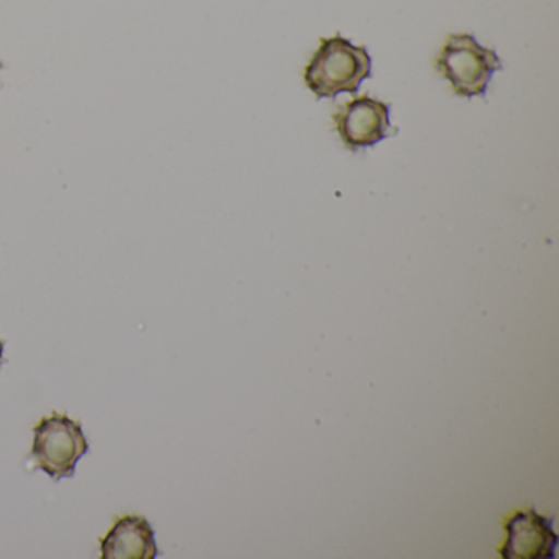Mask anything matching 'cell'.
I'll return each mask as SVG.
<instances>
[{"mask_svg": "<svg viewBox=\"0 0 559 559\" xmlns=\"http://www.w3.org/2000/svg\"><path fill=\"white\" fill-rule=\"evenodd\" d=\"M372 76V60L365 47L336 34L322 38L304 71L307 90L320 99H336L340 94H356L362 81Z\"/></svg>", "mask_w": 559, "mask_h": 559, "instance_id": "1", "label": "cell"}, {"mask_svg": "<svg viewBox=\"0 0 559 559\" xmlns=\"http://www.w3.org/2000/svg\"><path fill=\"white\" fill-rule=\"evenodd\" d=\"M438 74L450 83L457 97H484L490 80L502 71L496 51L477 44L474 35H450L435 61Z\"/></svg>", "mask_w": 559, "mask_h": 559, "instance_id": "2", "label": "cell"}, {"mask_svg": "<svg viewBox=\"0 0 559 559\" xmlns=\"http://www.w3.org/2000/svg\"><path fill=\"white\" fill-rule=\"evenodd\" d=\"M90 451L83 427L63 414L41 418L34 428L32 457L53 479L74 476L81 457Z\"/></svg>", "mask_w": 559, "mask_h": 559, "instance_id": "3", "label": "cell"}, {"mask_svg": "<svg viewBox=\"0 0 559 559\" xmlns=\"http://www.w3.org/2000/svg\"><path fill=\"white\" fill-rule=\"evenodd\" d=\"M336 132L346 150L352 153L372 148L388 136L397 135V127L391 126V104L374 97H355L333 114Z\"/></svg>", "mask_w": 559, "mask_h": 559, "instance_id": "4", "label": "cell"}, {"mask_svg": "<svg viewBox=\"0 0 559 559\" xmlns=\"http://www.w3.org/2000/svg\"><path fill=\"white\" fill-rule=\"evenodd\" d=\"M552 519L538 515L535 510L516 512L506 523L507 539L500 556L507 559H555L558 535Z\"/></svg>", "mask_w": 559, "mask_h": 559, "instance_id": "5", "label": "cell"}, {"mask_svg": "<svg viewBox=\"0 0 559 559\" xmlns=\"http://www.w3.org/2000/svg\"><path fill=\"white\" fill-rule=\"evenodd\" d=\"M158 555L155 532L145 516H122L100 539L103 559H155Z\"/></svg>", "mask_w": 559, "mask_h": 559, "instance_id": "6", "label": "cell"}, {"mask_svg": "<svg viewBox=\"0 0 559 559\" xmlns=\"http://www.w3.org/2000/svg\"><path fill=\"white\" fill-rule=\"evenodd\" d=\"M4 348H5L4 342H2V340H0V365H2V362H4Z\"/></svg>", "mask_w": 559, "mask_h": 559, "instance_id": "7", "label": "cell"}, {"mask_svg": "<svg viewBox=\"0 0 559 559\" xmlns=\"http://www.w3.org/2000/svg\"><path fill=\"white\" fill-rule=\"evenodd\" d=\"M0 68H2V63H0Z\"/></svg>", "mask_w": 559, "mask_h": 559, "instance_id": "8", "label": "cell"}]
</instances>
